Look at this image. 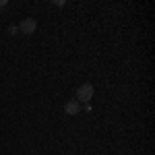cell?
<instances>
[{
    "instance_id": "1",
    "label": "cell",
    "mask_w": 155,
    "mask_h": 155,
    "mask_svg": "<svg viewBox=\"0 0 155 155\" xmlns=\"http://www.w3.org/2000/svg\"><path fill=\"white\" fill-rule=\"evenodd\" d=\"M93 99V85L91 83H85L77 89V101L79 104H89Z\"/></svg>"
},
{
    "instance_id": "2",
    "label": "cell",
    "mask_w": 155,
    "mask_h": 155,
    "mask_svg": "<svg viewBox=\"0 0 155 155\" xmlns=\"http://www.w3.org/2000/svg\"><path fill=\"white\" fill-rule=\"evenodd\" d=\"M35 29H37V21L33 19V17H25L23 21L19 23V31H21V33H25V35L35 33Z\"/></svg>"
},
{
    "instance_id": "3",
    "label": "cell",
    "mask_w": 155,
    "mask_h": 155,
    "mask_svg": "<svg viewBox=\"0 0 155 155\" xmlns=\"http://www.w3.org/2000/svg\"><path fill=\"white\" fill-rule=\"evenodd\" d=\"M79 110H81V104H79L77 99H71V101H66V104H64V112H66L68 116H77V114H79Z\"/></svg>"
},
{
    "instance_id": "4",
    "label": "cell",
    "mask_w": 155,
    "mask_h": 155,
    "mask_svg": "<svg viewBox=\"0 0 155 155\" xmlns=\"http://www.w3.org/2000/svg\"><path fill=\"white\" fill-rule=\"evenodd\" d=\"M17 31H19L17 25H11V27H8V33H11V35H17Z\"/></svg>"
},
{
    "instance_id": "5",
    "label": "cell",
    "mask_w": 155,
    "mask_h": 155,
    "mask_svg": "<svg viewBox=\"0 0 155 155\" xmlns=\"http://www.w3.org/2000/svg\"><path fill=\"white\" fill-rule=\"evenodd\" d=\"M6 4H8L6 0H0V8H6Z\"/></svg>"
}]
</instances>
